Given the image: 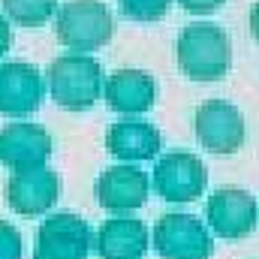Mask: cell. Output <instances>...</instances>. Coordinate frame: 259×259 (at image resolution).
Listing matches in <instances>:
<instances>
[{"label": "cell", "instance_id": "cell-16", "mask_svg": "<svg viewBox=\"0 0 259 259\" xmlns=\"http://www.w3.org/2000/svg\"><path fill=\"white\" fill-rule=\"evenodd\" d=\"M0 3H3L6 15L21 27H39L58 9V0H0Z\"/></svg>", "mask_w": 259, "mask_h": 259}, {"label": "cell", "instance_id": "cell-15", "mask_svg": "<svg viewBox=\"0 0 259 259\" xmlns=\"http://www.w3.org/2000/svg\"><path fill=\"white\" fill-rule=\"evenodd\" d=\"M160 145H163V139H160L157 127L142 118H121L112 124L109 136H106V148L124 163L154 160L160 154Z\"/></svg>", "mask_w": 259, "mask_h": 259}, {"label": "cell", "instance_id": "cell-10", "mask_svg": "<svg viewBox=\"0 0 259 259\" xmlns=\"http://www.w3.org/2000/svg\"><path fill=\"white\" fill-rule=\"evenodd\" d=\"M46 94L42 72L27 61L0 64V115L24 118L39 109Z\"/></svg>", "mask_w": 259, "mask_h": 259}, {"label": "cell", "instance_id": "cell-11", "mask_svg": "<svg viewBox=\"0 0 259 259\" xmlns=\"http://www.w3.org/2000/svg\"><path fill=\"white\" fill-rule=\"evenodd\" d=\"M148 190H151L148 175L139 166H130V163L109 166L97 178V202L106 211H115V214L142 208L148 202Z\"/></svg>", "mask_w": 259, "mask_h": 259}, {"label": "cell", "instance_id": "cell-21", "mask_svg": "<svg viewBox=\"0 0 259 259\" xmlns=\"http://www.w3.org/2000/svg\"><path fill=\"white\" fill-rule=\"evenodd\" d=\"M250 33L256 36V42H259V0L253 3V9H250Z\"/></svg>", "mask_w": 259, "mask_h": 259}, {"label": "cell", "instance_id": "cell-14", "mask_svg": "<svg viewBox=\"0 0 259 259\" xmlns=\"http://www.w3.org/2000/svg\"><path fill=\"white\" fill-rule=\"evenodd\" d=\"M151 244V232L142 220L112 217L97 229L94 247L100 259H145Z\"/></svg>", "mask_w": 259, "mask_h": 259}, {"label": "cell", "instance_id": "cell-17", "mask_svg": "<svg viewBox=\"0 0 259 259\" xmlns=\"http://www.w3.org/2000/svg\"><path fill=\"white\" fill-rule=\"evenodd\" d=\"M118 3H121V12L127 18H136V21L163 18L169 9V0H118Z\"/></svg>", "mask_w": 259, "mask_h": 259}, {"label": "cell", "instance_id": "cell-13", "mask_svg": "<svg viewBox=\"0 0 259 259\" xmlns=\"http://www.w3.org/2000/svg\"><path fill=\"white\" fill-rule=\"evenodd\" d=\"M103 91H106V103L115 112L127 115V118L130 115H145L154 106V100H157V81H154V75L145 72V69H127V66L115 69L106 78Z\"/></svg>", "mask_w": 259, "mask_h": 259}, {"label": "cell", "instance_id": "cell-3", "mask_svg": "<svg viewBox=\"0 0 259 259\" xmlns=\"http://www.w3.org/2000/svg\"><path fill=\"white\" fill-rule=\"evenodd\" d=\"M115 33V18L103 0H66L55 18V36L72 52H94Z\"/></svg>", "mask_w": 259, "mask_h": 259}, {"label": "cell", "instance_id": "cell-12", "mask_svg": "<svg viewBox=\"0 0 259 259\" xmlns=\"http://www.w3.org/2000/svg\"><path fill=\"white\" fill-rule=\"evenodd\" d=\"M52 157V136L39 124H6L0 130V163L12 172L46 166Z\"/></svg>", "mask_w": 259, "mask_h": 259}, {"label": "cell", "instance_id": "cell-19", "mask_svg": "<svg viewBox=\"0 0 259 259\" xmlns=\"http://www.w3.org/2000/svg\"><path fill=\"white\" fill-rule=\"evenodd\" d=\"M187 12H193V15H211V12H217L220 9V3H226V0H178Z\"/></svg>", "mask_w": 259, "mask_h": 259}, {"label": "cell", "instance_id": "cell-7", "mask_svg": "<svg viewBox=\"0 0 259 259\" xmlns=\"http://www.w3.org/2000/svg\"><path fill=\"white\" fill-rule=\"evenodd\" d=\"M91 247H94L91 226L78 214L58 211L39 223L33 259H88Z\"/></svg>", "mask_w": 259, "mask_h": 259}, {"label": "cell", "instance_id": "cell-6", "mask_svg": "<svg viewBox=\"0 0 259 259\" xmlns=\"http://www.w3.org/2000/svg\"><path fill=\"white\" fill-rule=\"evenodd\" d=\"M208 187V169L190 151H172L154 166V190L166 202H196Z\"/></svg>", "mask_w": 259, "mask_h": 259}, {"label": "cell", "instance_id": "cell-1", "mask_svg": "<svg viewBox=\"0 0 259 259\" xmlns=\"http://www.w3.org/2000/svg\"><path fill=\"white\" fill-rule=\"evenodd\" d=\"M175 55L187 78L217 81L232 66V39L214 21H190L178 36Z\"/></svg>", "mask_w": 259, "mask_h": 259}, {"label": "cell", "instance_id": "cell-4", "mask_svg": "<svg viewBox=\"0 0 259 259\" xmlns=\"http://www.w3.org/2000/svg\"><path fill=\"white\" fill-rule=\"evenodd\" d=\"M154 250L160 259H211V229L196 214H163L154 223Z\"/></svg>", "mask_w": 259, "mask_h": 259}, {"label": "cell", "instance_id": "cell-8", "mask_svg": "<svg viewBox=\"0 0 259 259\" xmlns=\"http://www.w3.org/2000/svg\"><path fill=\"white\" fill-rule=\"evenodd\" d=\"M196 139L211 154H235L244 145V115L226 100H208L196 109Z\"/></svg>", "mask_w": 259, "mask_h": 259}, {"label": "cell", "instance_id": "cell-20", "mask_svg": "<svg viewBox=\"0 0 259 259\" xmlns=\"http://www.w3.org/2000/svg\"><path fill=\"white\" fill-rule=\"evenodd\" d=\"M9 46H12V27H9V21L0 15V55L9 52Z\"/></svg>", "mask_w": 259, "mask_h": 259}, {"label": "cell", "instance_id": "cell-9", "mask_svg": "<svg viewBox=\"0 0 259 259\" xmlns=\"http://www.w3.org/2000/svg\"><path fill=\"white\" fill-rule=\"evenodd\" d=\"M61 196V178L52 166H30L12 172L6 181V205L21 217L46 214Z\"/></svg>", "mask_w": 259, "mask_h": 259}, {"label": "cell", "instance_id": "cell-5", "mask_svg": "<svg viewBox=\"0 0 259 259\" xmlns=\"http://www.w3.org/2000/svg\"><path fill=\"white\" fill-rule=\"evenodd\" d=\"M205 220H208V229L220 238H229V241L247 238L259 220L256 199L241 187H220L205 202Z\"/></svg>", "mask_w": 259, "mask_h": 259}, {"label": "cell", "instance_id": "cell-2", "mask_svg": "<svg viewBox=\"0 0 259 259\" xmlns=\"http://www.w3.org/2000/svg\"><path fill=\"white\" fill-rule=\"evenodd\" d=\"M49 91L69 112L91 109L103 97V66L91 55H61L49 64Z\"/></svg>", "mask_w": 259, "mask_h": 259}, {"label": "cell", "instance_id": "cell-18", "mask_svg": "<svg viewBox=\"0 0 259 259\" xmlns=\"http://www.w3.org/2000/svg\"><path fill=\"white\" fill-rule=\"evenodd\" d=\"M0 259H21V235L6 220H0Z\"/></svg>", "mask_w": 259, "mask_h": 259}]
</instances>
